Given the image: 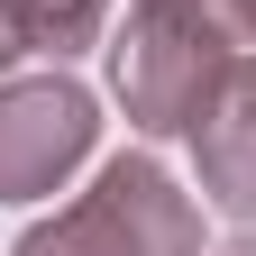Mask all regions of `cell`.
<instances>
[{"mask_svg": "<svg viewBox=\"0 0 256 256\" xmlns=\"http://www.w3.org/2000/svg\"><path fill=\"white\" fill-rule=\"evenodd\" d=\"M192 247H202V229H192L183 192L156 174L146 156H119V165L92 183L55 229H37L18 256H192Z\"/></svg>", "mask_w": 256, "mask_h": 256, "instance_id": "obj_1", "label": "cell"}, {"mask_svg": "<svg viewBox=\"0 0 256 256\" xmlns=\"http://www.w3.org/2000/svg\"><path fill=\"white\" fill-rule=\"evenodd\" d=\"M92 146V101L74 82H18L0 92V192H55V174Z\"/></svg>", "mask_w": 256, "mask_h": 256, "instance_id": "obj_2", "label": "cell"}, {"mask_svg": "<svg viewBox=\"0 0 256 256\" xmlns=\"http://www.w3.org/2000/svg\"><path fill=\"white\" fill-rule=\"evenodd\" d=\"M202 165H210V192H220V202L256 220V74H238L202 110Z\"/></svg>", "mask_w": 256, "mask_h": 256, "instance_id": "obj_3", "label": "cell"}, {"mask_svg": "<svg viewBox=\"0 0 256 256\" xmlns=\"http://www.w3.org/2000/svg\"><path fill=\"white\" fill-rule=\"evenodd\" d=\"M18 10V37L28 46H82L101 28V0H10Z\"/></svg>", "mask_w": 256, "mask_h": 256, "instance_id": "obj_4", "label": "cell"}, {"mask_svg": "<svg viewBox=\"0 0 256 256\" xmlns=\"http://www.w3.org/2000/svg\"><path fill=\"white\" fill-rule=\"evenodd\" d=\"M18 46H28V37H18V10H10V0H0V64H10Z\"/></svg>", "mask_w": 256, "mask_h": 256, "instance_id": "obj_5", "label": "cell"}, {"mask_svg": "<svg viewBox=\"0 0 256 256\" xmlns=\"http://www.w3.org/2000/svg\"><path fill=\"white\" fill-rule=\"evenodd\" d=\"M229 256H256V238H247V247H229Z\"/></svg>", "mask_w": 256, "mask_h": 256, "instance_id": "obj_6", "label": "cell"}]
</instances>
